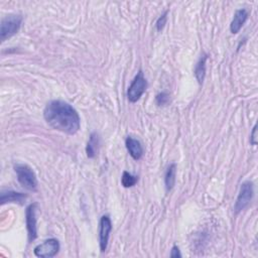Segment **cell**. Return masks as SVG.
Returning a JSON list of instances; mask_svg holds the SVG:
<instances>
[{
    "label": "cell",
    "instance_id": "cell-8",
    "mask_svg": "<svg viewBox=\"0 0 258 258\" xmlns=\"http://www.w3.org/2000/svg\"><path fill=\"white\" fill-rule=\"evenodd\" d=\"M112 231V223L108 215L101 217L99 225V245L102 252H105L108 246L110 233Z\"/></svg>",
    "mask_w": 258,
    "mask_h": 258
},
{
    "label": "cell",
    "instance_id": "cell-1",
    "mask_svg": "<svg viewBox=\"0 0 258 258\" xmlns=\"http://www.w3.org/2000/svg\"><path fill=\"white\" fill-rule=\"evenodd\" d=\"M44 117L51 128L70 135L76 134L81 126L77 110L61 100L48 102L44 110Z\"/></svg>",
    "mask_w": 258,
    "mask_h": 258
},
{
    "label": "cell",
    "instance_id": "cell-11",
    "mask_svg": "<svg viewBox=\"0 0 258 258\" xmlns=\"http://www.w3.org/2000/svg\"><path fill=\"white\" fill-rule=\"evenodd\" d=\"M248 19V11L244 8L236 10L233 20L230 24V30L232 33H238L239 30L242 28L243 24Z\"/></svg>",
    "mask_w": 258,
    "mask_h": 258
},
{
    "label": "cell",
    "instance_id": "cell-16",
    "mask_svg": "<svg viewBox=\"0 0 258 258\" xmlns=\"http://www.w3.org/2000/svg\"><path fill=\"white\" fill-rule=\"evenodd\" d=\"M156 101H157V104L159 106H164L167 104L168 101H169V95L166 92H162V93L157 95Z\"/></svg>",
    "mask_w": 258,
    "mask_h": 258
},
{
    "label": "cell",
    "instance_id": "cell-14",
    "mask_svg": "<svg viewBox=\"0 0 258 258\" xmlns=\"http://www.w3.org/2000/svg\"><path fill=\"white\" fill-rule=\"evenodd\" d=\"M176 176H177V165L176 164H171L167 167L165 176H164V184H165V188L167 192L173 190V188L175 187Z\"/></svg>",
    "mask_w": 258,
    "mask_h": 258
},
{
    "label": "cell",
    "instance_id": "cell-19",
    "mask_svg": "<svg viewBox=\"0 0 258 258\" xmlns=\"http://www.w3.org/2000/svg\"><path fill=\"white\" fill-rule=\"evenodd\" d=\"M170 257H173V258H180L182 257V254H181V251H180V248L175 245L173 248H171V251H170Z\"/></svg>",
    "mask_w": 258,
    "mask_h": 258
},
{
    "label": "cell",
    "instance_id": "cell-4",
    "mask_svg": "<svg viewBox=\"0 0 258 258\" xmlns=\"http://www.w3.org/2000/svg\"><path fill=\"white\" fill-rule=\"evenodd\" d=\"M254 196V187L253 183L250 181L244 182L241 187H240V192L238 194L236 203H235V213L238 214L241 211L245 210L249 204L251 203Z\"/></svg>",
    "mask_w": 258,
    "mask_h": 258
},
{
    "label": "cell",
    "instance_id": "cell-17",
    "mask_svg": "<svg viewBox=\"0 0 258 258\" xmlns=\"http://www.w3.org/2000/svg\"><path fill=\"white\" fill-rule=\"evenodd\" d=\"M167 13H168V11H165L164 14H162V15L159 17V19H158V21H157V23H156V26H157V30H158V31L163 30V28H164V25L166 24V21H167Z\"/></svg>",
    "mask_w": 258,
    "mask_h": 258
},
{
    "label": "cell",
    "instance_id": "cell-6",
    "mask_svg": "<svg viewBox=\"0 0 258 258\" xmlns=\"http://www.w3.org/2000/svg\"><path fill=\"white\" fill-rule=\"evenodd\" d=\"M39 206L37 203L30 204L25 211V222L26 229L28 233L29 242H32L38 237V227H37V212Z\"/></svg>",
    "mask_w": 258,
    "mask_h": 258
},
{
    "label": "cell",
    "instance_id": "cell-2",
    "mask_svg": "<svg viewBox=\"0 0 258 258\" xmlns=\"http://www.w3.org/2000/svg\"><path fill=\"white\" fill-rule=\"evenodd\" d=\"M14 170L17 176V181L27 191L36 192L38 190V179L32 168L23 164H17L14 165Z\"/></svg>",
    "mask_w": 258,
    "mask_h": 258
},
{
    "label": "cell",
    "instance_id": "cell-9",
    "mask_svg": "<svg viewBox=\"0 0 258 258\" xmlns=\"http://www.w3.org/2000/svg\"><path fill=\"white\" fill-rule=\"evenodd\" d=\"M26 199H27V196L23 193H19V192L12 191V190H2L1 195H0V204H1V206L7 203L23 205Z\"/></svg>",
    "mask_w": 258,
    "mask_h": 258
},
{
    "label": "cell",
    "instance_id": "cell-5",
    "mask_svg": "<svg viewBox=\"0 0 258 258\" xmlns=\"http://www.w3.org/2000/svg\"><path fill=\"white\" fill-rule=\"evenodd\" d=\"M147 87V82L144 78L143 72L140 71L135 76L131 85L127 90V98L131 103H135L141 99Z\"/></svg>",
    "mask_w": 258,
    "mask_h": 258
},
{
    "label": "cell",
    "instance_id": "cell-3",
    "mask_svg": "<svg viewBox=\"0 0 258 258\" xmlns=\"http://www.w3.org/2000/svg\"><path fill=\"white\" fill-rule=\"evenodd\" d=\"M22 23L23 16L20 14H10L2 19L1 24H0V40H1V43L19 32Z\"/></svg>",
    "mask_w": 258,
    "mask_h": 258
},
{
    "label": "cell",
    "instance_id": "cell-13",
    "mask_svg": "<svg viewBox=\"0 0 258 258\" xmlns=\"http://www.w3.org/2000/svg\"><path fill=\"white\" fill-rule=\"evenodd\" d=\"M207 60H208V55L204 54L199 62L197 63L196 65V68H195V77L198 81V83L200 85L203 84L204 80H205V76H206V64H207Z\"/></svg>",
    "mask_w": 258,
    "mask_h": 258
},
{
    "label": "cell",
    "instance_id": "cell-18",
    "mask_svg": "<svg viewBox=\"0 0 258 258\" xmlns=\"http://www.w3.org/2000/svg\"><path fill=\"white\" fill-rule=\"evenodd\" d=\"M250 142L252 145H256L257 144V125H255L253 127L251 136H250Z\"/></svg>",
    "mask_w": 258,
    "mask_h": 258
},
{
    "label": "cell",
    "instance_id": "cell-12",
    "mask_svg": "<svg viewBox=\"0 0 258 258\" xmlns=\"http://www.w3.org/2000/svg\"><path fill=\"white\" fill-rule=\"evenodd\" d=\"M100 140L99 135L96 132H93L90 135V140L88 141L87 147H86V152H87V157L89 159H94L97 156V152L99 150Z\"/></svg>",
    "mask_w": 258,
    "mask_h": 258
},
{
    "label": "cell",
    "instance_id": "cell-15",
    "mask_svg": "<svg viewBox=\"0 0 258 258\" xmlns=\"http://www.w3.org/2000/svg\"><path fill=\"white\" fill-rule=\"evenodd\" d=\"M137 181H139V178L129 174L128 171H124L121 178V183L124 188H132L136 185Z\"/></svg>",
    "mask_w": 258,
    "mask_h": 258
},
{
    "label": "cell",
    "instance_id": "cell-7",
    "mask_svg": "<svg viewBox=\"0 0 258 258\" xmlns=\"http://www.w3.org/2000/svg\"><path fill=\"white\" fill-rule=\"evenodd\" d=\"M60 250V243L57 239L50 238L46 240L42 244L34 248V255L41 258H50L58 254Z\"/></svg>",
    "mask_w": 258,
    "mask_h": 258
},
{
    "label": "cell",
    "instance_id": "cell-10",
    "mask_svg": "<svg viewBox=\"0 0 258 258\" xmlns=\"http://www.w3.org/2000/svg\"><path fill=\"white\" fill-rule=\"evenodd\" d=\"M125 145H126V148H127L129 154L133 160L139 161L142 158L143 147H142L140 141H137V140L133 139V137L128 136L125 141Z\"/></svg>",
    "mask_w": 258,
    "mask_h": 258
}]
</instances>
